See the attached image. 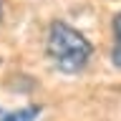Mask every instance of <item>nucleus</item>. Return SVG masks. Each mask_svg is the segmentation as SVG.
I'll list each match as a JSON object with an SVG mask.
<instances>
[{"label":"nucleus","mask_w":121,"mask_h":121,"mask_svg":"<svg viewBox=\"0 0 121 121\" xmlns=\"http://www.w3.org/2000/svg\"><path fill=\"white\" fill-rule=\"evenodd\" d=\"M40 113H43V106L40 104H28V106L15 108V111H5L0 116V121H38Z\"/></svg>","instance_id":"nucleus-2"},{"label":"nucleus","mask_w":121,"mask_h":121,"mask_svg":"<svg viewBox=\"0 0 121 121\" xmlns=\"http://www.w3.org/2000/svg\"><path fill=\"white\" fill-rule=\"evenodd\" d=\"M0 23H3V0H0Z\"/></svg>","instance_id":"nucleus-3"},{"label":"nucleus","mask_w":121,"mask_h":121,"mask_svg":"<svg viewBox=\"0 0 121 121\" xmlns=\"http://www.w3.org/2000/svg\"><path fill=\"white\" fill-rule=\"evenodd\" d=\"M45 56L58 73L78 76L93 58V43L66 20H53L45 33Z\"/></svg>","instance_id":"nucleus-1"}]
</instances>
